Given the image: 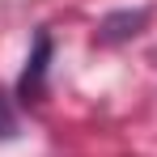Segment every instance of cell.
<instances>
[{
  "mask_svg": "<svg viewBox=\"0 0 157 157\" xmlns=\"http://www.w3.org/2000/svg\"><path fill=\"white\" fill-rule=\"evenodd\" d=\"M47 64H51V34L38 30V34H34V51H30L26 68H21V81H17V94H21V98H34V94L43 89V81H47Z\"/></svg>",
  "mask_w": 157,
  "mask_h": 157,
  "instance_id": "obj_1",
  "label": "cell"
},
{
  "mask_svg": "<svg viewBox=\"0 0 157 157\" xmlns=\"http://www.w3.org/2000/svg\"><path fill=\"white\" fill-rule=\"evenodd\" d=\"M140 26H144V13H140V9H136V13H132V9H123V13H110V17L102 21V30H98V34H102L106 43H119V38L140 34Z\"/></svg>",
  "mask_w": 157,
  "mask_h": 157,
  "instance_id": "obj_2",
  "label": "cell"
},
{
  "mask_svg": "<svg viewBox=\"0 0 157 157\" xmlns=\"http://www.w3.org/2000/svg\"><path fill=\"white\" fill-rule=\"evenodd\" d=\"M17 136V110L9 102V94H0V140H13Z\"/></svg>",
  "mask_w": 157,
  "mask_h": 157,
  "instance_id": "obj_3",
  "label": "cell"
}]
</instances>
